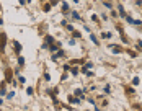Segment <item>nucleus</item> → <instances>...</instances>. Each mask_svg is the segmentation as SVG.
Segmentation results:
<instances>
[{"mask_svg":"<svg viewBox=\"0 0 142 111\" xmlns=\"http://www.w3.org/2000/svg\"><path fill=\"white\" fill-rule=\"evenodd\" d=\"M5 44H7V36L0 31V51H5Z\"/></svg>","mask_w":142,"mask_h":111,"instance_id":"1","label":"nucleus"},{"mask_svg":"<svg viewBox=\"0 0 142 111\" xmlns=\"http://www.w3.org/2000/svg\"><path fill=\"white\" fill-rule=\"evenodd\" d=\"M15 49H16V51H20V49H21V46H20V42H18V41H15Z\"/></svg>","mask_w":142,"mask_h":111,"instance_id":"2","label":"nucleus"}]
</instances>
